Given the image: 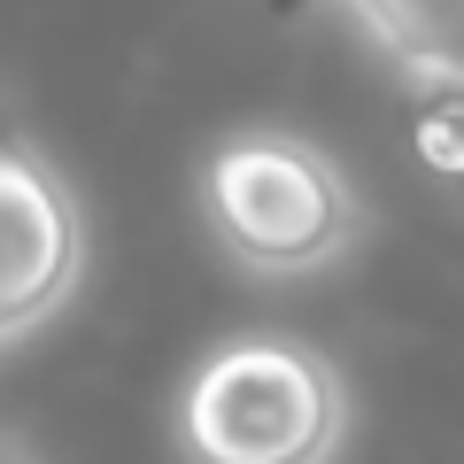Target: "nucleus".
Masks as SVG:
<instances>
[{"mask_svg":"<svg viewBox=\"0 0 464 464\" xmlns=\"http://www.w3.org/2000/svg\"><path fill=\"white\" fill-rule=\"evenodd\" d=\"M194 209L217 256L256 286H302L356 264L372 201L325 140L295 124H232L194 170Z\"/></svg>","mask_w":464,"mask_h":464,"instance_id":"1","label":"nucleus"},{"mask_svg":"<svg viewBox=\"0 0 464 464\" xmlns=\"http://www.w3.org/2000/svg\"><path fill=\"white\" fill-rule=\"evenodd\" d=\"M170 426L186 464H341L356 395L325 348L295 333H240L186 372Z\"/></svg>","mask_w":464,"mask_h":464,"instance_id":"2","label":"nucleus"},{"mask_svg":"<svg viewBox=\"0 0 464 464\" xmlns=\"http://www.w3.org/2000/svg\"><path fill=\"white\" fill-rule=\"evenodd\" d=\"M85 209L70 179L24 140H0V356L78 302Z\"/></svg>","mask_w":464,"mask_h":464,"instance_id":"3","label":"nucleus"},{"mask_svg":"<svg viewBox=\"0 0 464 464\" xmlns=\"http://www.w3.org/2000/svg\"><path fill=\"white\" fill-rule=\"evenodd\" d=\"M333 8L395 63L402 85L464 78V0H333Z\"/></svg>","mask_w":464,"mask_h":464,"instance_id":"4","label":"nucleus"},{"mask_svg":"<svg viewBox=\"0 0 464 464\" xmlns=\"http://www.w3.org/2000/svg\"><path fill=\"white\" fill-rule=\"evenodd\" d=\"M411 148L441 186H464V78L411 85Z\"/></svg>","mask_w":464,"mask_h":464,"instance_id":"5","label":"nucleus"},{"mask_svg":"<svg viewBox=\"0 0 464 464\" xmlns=\"http://www.w3.org/2000/svg\"><path fill=\"white\" fill-rule=\"evenodd\" d=\"M0 464H47V457H39V441H24L16 426H0Z\"/></svg>","mask_w":464,"mask_h":464,"instance_id":"6","label":"nucleus"}]
</instances>
